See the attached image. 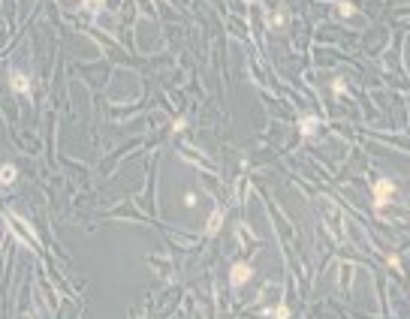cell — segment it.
Listing matches in <instances>:
<instances>
[{
  "mask_svg": "<svg viewBox=\"0 0 410 319\" xmlns=\"http://www.w3.org/2000/svg\"><path fill=\"white\" fill-rule=\"evenodd\" d=\"M15 178H19V169H15L12 163H3V166H0V187H9Z\"/></svg>",
  "mask_w": 410,
  "mask_h": 319,
  "instance_id": "4",
  "label": "cell"
},
{
  "mask_svg": "<svg viewBox=\"0 0 410 319\" xmlns=\"http://www.w3.org/2000/svg\"><path fill=\"white\" fill-rule=\"evenodd\" d=\"M332 91H335L338 97H341V94L347 91V87H344V79H335V81H332Z\"/></svg>",
  "mask_w": 410,
  "mask_h": 319,
  "instance_id": "8",
  "label": "cell"
},
{
  "mask_svg": "<svg viewBox=\"0 0 410 319\" xmlns=\"http://www.w3.org/2000/svg\"><path fill=\"white\" fill-rule=\"evenodd\" d=\"M251 277H254V265L251 262H233V268H229V280H233V286H244Z\"/></svg>",
  "mask_w": 410,
  "mask_h": 319,
  "instance_id": "2",
  "label": "cell"
},
{
  "mask_svg": "<svg viewBox=\"0 0 410 319\" xmlns=\"http://www.w3.org/2000/svg\"><path fill=\"white\" fill-rule=\"evenodd\" d=\"M100 3H103V0H85V6H91V9H97Z\"/></svg>",
  "mask_w": 410,
  "mask_h": 319,
  "instance_id": "10",
  "label": "cell"
},
{
  "mask_svg": "<svg viewBox=\"0 0 410 319\" xmlns=\"http://www.w3.org/2000/svg\"><path fill=\"white\" fill-rule=\"evenodd\" d=\"M314 127H317V118H314V115H311V118H305V120H299L302 136H311V133H314Z\"/></svg>",
  "mask_w": 410,
  "mask_h": 319,
  "instance_id": "6",
  "label": "cell"
},
{
  "mask_svg": "<svg viewBox=\"0 0 410 319\" xmlns=\"http://www.w3.org/2000/svg\"><path fill=\"white\" fill-rule=\"evenodd\" d=\"M338 9H341V12L347 15V19H350V15H356V9H353V6L347 3V0H341V3H338Z\"/></svg>",
  "mask_w": 410,
  "mask_h": 319,
  "instance_id": "9",
  "label": "cell"
},
{
  "mask_svg": "<svg viewBox=\"0 0 410 319\" xmlns=\"http://www.w3.org/2000/svg\"><path fill=\"white\" fill-rule=\"evenodd\" d=\"M9 81H12V87H15L19 94H30V79L22 73V69H12V73H9Z\"/></svg>",
  "mask_w": 410,
  "mask_h": 319,
  "instance_id": "3",
  "label": "cell"
},
{
  "mask_svg": "<svg viewBox=\"0 0 410 319\" xmlns=\"http://www.w3.org/2000/svg\"><path fill=\"white\" fill-rule=\"evenodd\" d=\"M220 223H223V211L215 208V211H211V217H208V223H205V232H208V235H215L217 229H220Z\"/></svg>",
  "mask_w": 410,
  "mask_h": 319,
  "instance_id": "5",
  "label": "cell"
},
{
  "mask_svg": "<svg viewBox=\"0 0 410 319\" xmlns=\"http://www.w3.org/2000/svg\"><path fill=\"white\" fill-rule=\"evenodd\" d=\"M398 193V184L389 181V178H380L377 184H374V208H383L389 202V196H395Z\"/></svg>",
  "mask_w": 410,
  "mask_h": 319,
  "instance_id": "1",
  "label": "cell"
},
{
  "mask_svg": "<svg viewBox=\"0 0 410 319\" xmlns=\"http://www.w3.org/2000/svg\"><path fill=\"white\" fill-rule=\"evenodd\" d=\"M265 316L269 319H290V310L287 307H272V310H265Z\"/></svg>",
  "mask_w": 410,
  "mask_h": 319,
  "instance_id": "7",
  "label": "cell"
}]
</instances>
